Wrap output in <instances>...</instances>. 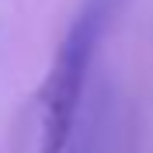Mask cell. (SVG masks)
I'll return each mask as SVG.
<instances>
[{"label":"cell","mask_w":153,"mask_h":153,"mask_svg":"<svg viewBox=\"0 0 153 153\" xmlns=\"http://www.w3.org/2000/svg\"><path fill=\"white\" fill-rule=\"evenodd\" d=\"M111 10L115 0H87L52 59V70L42 87V153H63V146H66L87 70H91L97 42L111 21Z\"/></svg>","instance_id":"cell-1"}]
</instances>
